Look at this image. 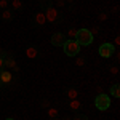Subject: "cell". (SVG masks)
<instances>
[{
	"mask_svg": "<svg viewBox=\"0 0 120 120\" xmlns=\"http://www.w3.org/2000/svg\"><path fill=\"white\" fill-rule=\"evenodd\" d=\"M40 7L43 10V15L48 22L51 24H56L59 21V11L51 5V0H40Z\"/></svg>",
	"mask_w": 120,
	"mask_h": 120,
	"instance_id": "1",
	"label": "cell"
},
{
	"mask_svg": "<svg viewBox=\"0 0 120 120\" xmlns=\"http://www.w3.org/2000/svg\"><path fill=\"white\" fill-rule=\"evenodd\" d=\"M75 40L80 46H86V45H91L93 43V35L90 34L88 29H79L77 30V35H75Z\"/></svg>",
	"mask_w": 120,
	"mask_h": 120,
	"instance_id": "2",
	"label": "cell"
},
{
	"mask_svg": "<svg viewBox=\"0 0 120 120\" xmlns=\"http://www.w3.org/2000/svg\"><path fill=\"white\" fill-rule=\"evenodd\" d=\"M94 106L99 111H107L111 107V96L106 93H98L94 98Z\"/></svg>",
	"mask_w": 120,
	"mask_h": 120,
	"instance_id": "3",
	"label": "cell"
},
{
	"mask_svg": "<svg viewBox=\"0 0 120 120\" xmlns=\"http://www.w3.org/2000/svg\"><path fill=\"white\" fill-rule=\"evenodd\" d=\"M63 48H64V53L67 56H77L79 53H80V45L77 43L75 38L74 40H66Z\"/></svg>",
	"mask_w": 120,
	"mask_h": 120,
	"instance_id": "4",
	"label": "cell"
},
{
	"mask_svg": "<svg viewBox=\"0 0 120 120\" xmlns=\"http://www.w3.org/2000/svg\"><path fill=\"white\" fill-rule=\"evenodd\" d=\"M115 50H117V48L112 45V43H102V45L99 46V50H98V53H99L101 58H111Z\"/></svg>",
	"mask_w": 120,
	"mask_h": 120,
	"instance_id": "5",
	"label": "cell"
},
{
	"mask_svg": "<svg viewBox=\"0 0 120 120\" xmlns=\"http://www.w3.org/2000/svg\"><path fill=\"white\" fill-rule=\"evenodd\" d=\"M3 66L7 69H13L15 72H19V67H18V64H16V61H15V58H13L11 53H7L5 59H3Z\"/></svg>",
	"mask_w": 120,
	"mask_h": 120,
	"instance_id": "6",
	"label": "cell"
},
{
	"mask_svg": "<svg viewBox=\"0 0 120 120\" xmlns=\"http://www.w3.org/2000/svg\"><path fill=\"white\" fill-rule=\"evenodd\" d=\"M66 40H67L66 38V34H63V32H55L51 35V45L53 46H63Z\"/></svg>",
	"mask_w": 120,
	"mask_h": 120,
	"instance_id": "7",
	"label": "cell"
},
{
	"mask_svg": "<svg viewBox=\"0 0 120 120\" xmlns=\"http://www.w3.org/2000/svg\"><path fill=\"white\" fill-rule=\"evenodd\" d=\"M0 82L2 85H8V83L13 82V74L10 69H2L0 71Z\"/></svg>",
	"mask_w": 120,
	"mask_h": 120,
	"instance_id": "8",
	"label": "cell"
},
{
	"mask_svg": "<svg viewBox=\"0 0 120 120\" xmlns=\"http://www.w3.org/2000/svg\"><path fill=\"white\" fill-rule=\"evenodd\" d=\"M45 22H46V18H45V15H43V11H37L35 16H34V26L35 27H40Z\"/></svg>",
	"mask_w": 120,
	"mask_h": 120,
	"instance_id": "9",
	"label": "cell"
},
{
	"mask_svg": "<svg viewBox=\"0 0 120 120\" xmlns=\"http://www.w3.org/2000/svg\"><path fill=\"white\" fill-rule=\"evenodd\" d=\"M26 55H27L29 59H35V58L38 56V50L35 48V46L30 45V46H27V48H26Z\"/></svg>",
	"mask_w": 120,
	"mask_h": 120,
	"instance_id": "10",
	"label": "cell"
},
{
	"mask_svg": "<svg viewBox=\"0 0 120 120\" xmlns=\"http://www.w3.org/2000/svg\"><path fill=\"white\" fill-rule=\"evenodd\" d=\"M69 107H71L72 111H80L82 102L79 101V99H71V101H69Z\"/></svg>",
	"mask_w": 120,
	"mask_h": 120,
	"instance_id": "11",
	"label": "cell"
},
{
	"mask_svg": "<svg viewBox=\"0 0 120 120\" xmlns=\"http://www.w3.org/2000/svg\"><path fill=\"white\" fill-rule=\"evenodd\" d=\"M111 96H114V98H119L120 96V85L119 83H114L111 86Z\"/></svg>",
	"mask_w": 120,
	"mask_h": 120,
	"instance_id": "12",
	"label": "cell"
},
{
	"mask_svg": "<svg viewBox=\"0 0 120 120\" xmlns=\"http://www.w3.org/2000/svg\"><path fill=\"white\" fill-rule=\"evenodd\" d=\"M13 18V13H11V10H3V11H2V19H3V21H10V19Z\"/></svg>",
	"mask_w": 120,
	"mask_h": 120,
	"instance_id": "13",
	"label": "cell"
},
{
	"mask_svg": "<svg viewBox=\"0 0 120 120\" xmlns=\"http://www.w3.org/2000/svg\"><path fill=\"white\" fill-rule=\"evenodd\" d=\"M11 7H13V10H16V11H21L22 10V2L21 0H11Z\"/></svg>",
	"mask_w": 120,
	"mask_h": 120,
	"instance_id": "14",
	"label": "cell"
},
{
	"mask_svg": "<svg viewBox=\"0 0 120 120\" xmlns=\"http://www.w3.org/2000/svg\"><path fill=\"white\" fill-rule=\"evenodd\" d=\"M75 35H77V29L71 27L69 30H67V34H66V38H67V40H74Z\"/></svg>",
	"mask_w": 120,
	"mask_h": 120,
	"instance_id": "15",
	"label": "cell"
},
{
	"mask_svg": "<svg viewBox=\"0 0 120 120\" xmlns=\"http://www.w3.org/2000/svg\"><path fill=\"white\" fill-rule=\"evenodd\" d=\"M77 96H79V91L75 88H69L67 90V98L69 99H77Z\"/></svg>",
	"mask_w": 120,
	"mask_h": 120,
	"instance_id": "16",
	"label": "cell"
},
{
	"mask_svg": "<svg viewBox=\"0 0 120 120\" xmlns=\"http://www.w3.org/2000/svg\"><path fill=\"white\" fill-rule=\"evenodd\" d=\"M48 117L50 119H56L58 117V111H56L55 107H48Z\"/></svg>",
	"mask_w": 120,
	"mask_h": 120,
	"instance_id": "17",
	"label": "cell"
},
{
	"mask_svg": "<svg viewBox=\"0 0 120 120\" xmlns=\"http://www.w3.org/2000/svg\"><path fill=\"white\" fill-rule=\"evenodd\" d=\"M74 120H88V117L85 115V114H75V117H74Z\"/></svg>",
	"mask_w": 120,
	"mask_h": 120,
	"instance_id": "18",
	"label": "cell"
},
{
	"mask_svg": "<svg viewBox=\"0 0 120 120\" xmlns=\"http://www.w3.org/2000/svg\"><path fill=\"white\" fill-rule=\"evenodd\" d=\"M75 64L79 66V67H82V66H85V59L83 58H77L75 59Z\"/></svg>",
	"mask_w": 120,
	"mask_h": 120,
	"instance_id": "19",
	"label": "cell"
},
{
	"mask_svg": "<svg viewBox=\"0 0 120 120\" xmlns=\"http://www.w3.org/2000/svg\"><path fill=\"white\" fill-rule=\"evenodd\" d=\"M0 8H2V10L8 8V0H0Z\"/></svg>",
	"mask_w": 120,
	"mask_h": 120,
	"instance_id": "20",
	"label": "cell"
},
{
	"mask_svg": "<svg viewBox=\"0 0 120 120\" xmlns=\"http://www.w3.org/2000/svg\"><path fill=\"white\" fill-rule=\"evenodd\" d=\"M111 74L112 75H117V74H119V67H117V66H112V67H111Z\"/></svg>",
	"mask_w": 120,
	"mask_h": 120,
	"instance_id": "21",
	"label": "cell"
},
{
	"mask_svg": "<svg viewBox=\"0 0 120 120\" xmlns=\"http://www.w3.org/2000/svg\"><path fill=\"white\" fill-rule=\"evenodd\" d=\"M56 5H58L59 8H63V7L66 5V2H64V0H56Z\"/></svg>",
	"mask_w": 120,
	"mask_h": 120,
	"instance_id": "22",
	"label": "cell"
},
{
	"mask_svg": "<svg viewBox=\"0 0 120 120\" xmlns=\"http://www.w3.org/2000/svg\"><path fill=\"white\" fill-rule=\"evenodd\" d=\"M42 107H50V101L48 99H43L42 101Z\"/></svg>",
	"mask_w": 120,
	"mask_h": 120,
	"instance_id": "23",
	"label": "cell"
},
{
	"mask_svg": "<svg viewBox=\"0 0 120 120\" xmlns=\"http://www.w3.org/2000/svg\"><path fill=\"white\" fill-rule=\"evenodd\" d=\"M106 19H107V15L106 13H101L99 15V21H106Z\"/></svg>",
	"mask_w": 120,
	"mask_h": 120,
	"instance_id": "24",
	"label": "cell"
},
{
	"mask_svg": "<svg viewBox=\"0 0 120 120\" xmlns=\"http://www.w3.org/2000/svg\"><path fill=\"white\" fill-rule=\"evenodd\" d=\"M5 56H7V53L3 51V48H0V58H5Z\"/></svg>",
	"mask_w": 120,
	"mask_h": 120,
	"instance_id": "25",
	"label": "cell"
},
{
	"mask_svg": "<svg viewBox=\"0 0 120 120\" xmlns=\"http://www.w3.org/2000/svg\"><path fill=\"white\" fill-rule=\"evenodd\" d=\"M3 59H5V58H0V71L5 67V66H3Z\"/></svg>",
	"mask_w": 120,
	"mask_h": 120,
	"instance_id": "26",
	"label": "cell"
},
{
	"mask_svg": "<svg viewBox=\"0 0 120 120\" xmlns=\"http://www.w3.org/2000/svg\"><path fill=\"white\" fill-rule=\"evenodd\" d=\"M64 2H69V3H72V2H74V0H64Z\"/></svg>",
	"mask_w": 120,
	"mask_h": 120,
	"instance_id": "27",
	"label": "cell"
},
{
	"mask_svg": "<svg viewBox=\"0 0 120 120\" xmlns=\"http://www.w3.org/2000/svg\"><path fill=\"white\" fill-rule=\"evenodd\" d=\"M5 120H15V119H10V117H8V119H5Z\"/></svg>",
	"mask_w": 120,
	"mask_h": 120,
	"instance_id": "28",
	"label": "cell"
},
{
	"mask_svg": "<svg viewBox=\"0 0 120 120\" xmlns=\"http://www.w3.org/2000/svg\"><path fill=\"white\" fill-rule=\"evenodd\" d=\"M0 86H3V85H2V82H0Z\"/></svg>",
	"mask_w": 120,
	"mask_h": 120,
	"instance_id": "29",
	"label": "cell"
}]
</instances>
